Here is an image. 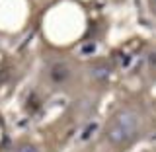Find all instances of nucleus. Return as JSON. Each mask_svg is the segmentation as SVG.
Wrapping results in <instances>:
<instances>
[{"label": "nucleus", "instance_id": "1", "mask_svg": "<svg viewBox=\"0 0 156 152\" xmlns=\"http://www.w3.org/2000/svg\"><path fill=\"white\" fill-rule=\"evenodd\" d=\"M139 125H140V117L135 109H131V107L121 109L117 115H113V119L105 127L107 143L115 144V146H121V144L129 143V140L135 139L136 133H139Z\"/></svg>", "mask_w": 156, "mask_h": 152}, {"label": "nucleus", "instance_id": "2", "mask_svg": "<svg viewBox=\"0 0 156 152\" xmlns=\"http://www.w3.org/2000/svg\"><path fill=\"white\" fill-rule=\"evenodd\" d=\"M68 76H70V68H68L66 65L57 62V65L51 66V78H53L55 82H65Z\"/></svg>", "mask_w": 156, "mask_h": 152}, {"label": "nucleus", "instance_id": "3", "mask_svg": "<svg viewBox=\"0 0 156 152\" xmlns=\"http://www.w3.org/2000/svg\"><path fill=\"white\" fill-rule=\"evenodd\" d=\"M109 72H111V68L105 65V62H100V65H96L94 68H92V78L98 82H104L109 78Z\"/></svg>", "mask_w": 156, "mask_h": 152}, {"label": "nucleus", "instance_id": "4", "mask_svg": "<svg viewBox=\"0 0 156 152\" xmlns=\"http://www.w3.org/2000/svg\"><path fill=\"white\" fill-rule=\"evenodd\" d=\"M16 152H39V150H37L33 144H22V146H20V148H18Z\"/></svg>", "mask_w": 156, "mask_h": 152}, {"label": "nucleus", "instance_id": "5", "mask_svg": "<svg viewBox=\"0 0 156 152\" xmlns=\"http://www.w3.org/2000/svg\"><path fill=\"white\" fill-rule=\"evenodd\" d=\"M152 2V8H154V12H156V0H150Z\"/></svg>", "mask_w": 156, "mask_h": 152}]
</instances>
